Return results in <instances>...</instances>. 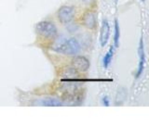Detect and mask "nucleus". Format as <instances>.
I'll list each match as a JSON object with an SVG mask.
<instances>
[{"label":"nucleus","instance_id":"obj_1","mask_svg":"<svg viewBox=\"0 0 149 139\" xmlns=\"http://www.w3.org/2000/svg\"><path fill=\"white\" fill-rule=\"evenodd\" d=\"M51 48L55 52L63 55L76 56L77 54L79 53V51L81 49V46L77 39L61 37V38L55 41V43Z\"/></svg>","mask_w":149,"mask_h":139},{"label":"nucleus","instance_id":"obj_2","mask_svg":"<svg viewBox=\"0 0 149 139\" xmlns=\"http://www.w3.org/2000/svg\"><path fill=\"white\" fill-rule=\"evenodd\" d=\"M36 32L45 38H55L58 34V29L53 22L43 21L36 23Z\"/></svg>","mask_w":149,"mask_h":139},{"label":"nucleus","instance_id":"obj_3","mask_svg":"<svg viewBox=\"0 0 149 139\" xmlns=\"http://www.w3.org/2000/svg\"><path fill=\"white\" fill-rule=\"evenodd\" d=\"M58 20L62 24H69L74 18V9L71 6H63L57 12Z\"/></svg>","mask_w":149,"mask_h":139},{"label":"nucleus","instance_id":"obj_4","mask_svg":"<svg viewBox=\"0 0 149 139\" xmlns=\"http://www.w3.org/2000/svg\"><path fill=\"white\" fill-rule=\"evenodd\" d=\"M72 67L79 72H85L90 69L91 63L88 59L83 56H76L72 59Z\"/></svg>","mask_w":149,"mask_h":139},{"label":"nucleus","instance_id":"obj_5","mask_svg":"<svg viewBox=\"0 0 149 139\" xmlns=\"http://www.w3.org/2000/svg\"><path fill=\"white\" fill-rule=\"evenodd\" d=\"M138 55H139V65H138V70L136 72V78H139L142 75L143 68H144V63H146V53H144L143 37H141V39H140L139 47H138Z\"/></svg>","mask_w":149,"mask_h":139},{"label":"nucleus","instance_id":"obj_6","mask_svg":"<svg viewBox=\"0 0 149 139\" xmlns=\"http://www.w3.org/2000/svg\"><path fill=\"white\" fill-rule=\"evenodd\" d=\"M82 23L88 29H94L97 25L96 14L93 11H87L82 17Z\"/></svg>","mask_w":149,"mask_h":139},{"label":"nucleus","instance_id":"obj_7","mask_svg":"<svg viewBox=\"0 0 149 139\" xmlns=\"http://www.w3.org/2000/svg\"><path fill=\"white\" fill-rule=\"evenodd\" d=\"M109 36H110V26L109 23L106 20L102 21V27H101V32H100V42H101V45L104 46L107 42L109 40Z\"/></svg>","mask_w":149,"mask_h":139},{"label":"nucleus","instance_id":"obj_8","mask_svg":"<svg viewBox=\"0 0 149 139\" xmlns=\"http://www.w3.org/2000/svg\"><path fill=\"white\" fill-rule=\"evenodd\" d=\"M36 104L40 106H63L64 103L62 101L55 98H46V99H40L36 102Z\"/></svg>","mask_w":149,"mask_h":139},{"label":"nucleus","instance_id":"obj_9","mask_svg":"<svg viewBox=\"0 0 149 139\" xmlns=\"http://www.w3.org/2000/svg\"><path fill=\"white\" fill-rule=\"evenodd\" d=\"M63 76L64 79L62 80H69V79H76L78 76V72L76 71L73 67L72 68H66L64 69V71L63 72Z\"/></svg>","mask_w":149,"mask_h":139},{"label":"nucleus","instance_id":"obj_10","mask_svg":"<svg viewBox=\"0 0 149 139\" xmlns=\"http://www.w3.org/2000/svg\"><path fill=\"white\" fill-rule=\"evenodd\" d=\"M114 50H115V46L111 45L109 50H108V52L105 54L104 58H102V63H104V68H107L109 66V64L111 63L112 58H113V56H114Z\"/></svg>","mask_w":149,"mask_h":139},{"label":"nucleus","instance_id":"obj_11","mask_svg":"<svg viewBox=\"0 0 149 139\" xmlns=\"http://www.w3.org/2000/svg\"><path fill=\"white\" fill-rule=\"evenodd\" d=\"M119 38H120V30L118 21L115 20V32H114V46L118 47L119 45Z\"/></svg>","mask_w":149,"mask_h":139},{"label":"nucleus","instance_id":"obj_12","mask_svg":"<svg viewBox=\"0 0 149 139\" xmlns=\"http://www.w3.org/2000/svg\"><path fill=\"white\" fill-rule=\"evenodd\" d=\"M101 102H102V104L104 105V106H105V107H108L109 105H110V101H109V98H108V96H104L102 98V100H101Z\"/></svg>","mask_w":149,"mask_h":139},{"label":"nucleus","instance_id":"obj_13","mask_svg":"<svg viewBox=\"0 0 149 139\" xmlns=\"http://www.w3.org/2000/svg\"><path fill=\"white\" fill-rule=\"evenodd\" d=\"M118 0H115V4H116V5L118 4Z\"/></svg>","mask_w":149,"mask_h":139},{"label":"nucleus","instance_id":"obj_14","mask_svg":"<svg viewBox=\"0 0 149 139\" xmlns=\"http://www.w3.org/2000/svg\"><path fill=\"white\" fill-rule=\"evenodd\" d=\"M82 1H85V2H88V1H91V0H82Z\"/></svg>","mask_w":149,"mask_h":139},{"label":"nucleus","instance_id":"obj_15","mask_svg":"<svg viewBox=\"0 0 149 139\" xmlns=\"http://www.w3.org/2000/svg\"><path fill=\"white\" fill-rule=\"evenodd\" d=\"M141 1H142V2H144V1H146V0H141Z\"/></svg>","mask_w":149,"mask_h":139}]
</instances>
